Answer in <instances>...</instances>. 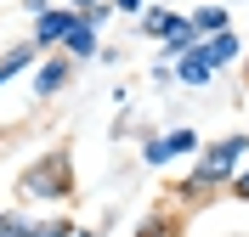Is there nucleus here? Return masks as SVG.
Returning <instances> with one entry per match:
<instances>
[{"label": "nucleus", "instance_id": "20e7f679", "mask_svg": "<svg viewBox=\"0 0 249 237\" xmlns=\"http://www.w3.org/2000/svg\"><path fill=\"white\" fill-rule=\"evenodd\" d=\"M0 237H79L68 215H51V221H34L23 209H0Z\"/></svg>", "mask_w": 249, "mask_h": 237}, {"label": "nucleus", "instance_id": "7ed1b4c3", "mask_svg": "<svg viewBox=\"0 0 249 237\" xmlns=\"http://www.w3.org/2000/svg\"><path fill=\"white\" fill-rule=\"evenodd\" d=\"M198 147H204V142H198V130L176 125V130H159V136H147V142H142V164L164 170V164H176V158H193Z\"/></svg>", "mask_w": 249, "mask_h": 237}, {"label": "nucleus", "instance_id": "9d476101", "mask_svg": "<svg viewBox=\"0 0 249 237\" xmlns=\"http://www.w3.org/2000/svg\"><path fill=\"white\" fill-rule=\"evenodd\" d=\"M198 40H204V34L193 29V17H176V29L159 40V63H176V57H187V51L198 46Z\"/></svg>", "mask_w": 249, "mask_h": 237}, {"label": "nucleus", "instance_id": "f03ea898", "mask_svg": "<svg viewBox=\"0 0 249 237\" xmlns=\"http://www.w3.org/2000/svg\"><path fill=\"white\" fill-rule=\"evenodd\" d=\"M17 198L23 204H68L74 198V158L62 153V147L29 158L23 175H17Z\"/></svg>", "mask_w": 249, "mask_h": 237}, {"label": "nucleus", "instance_id": "6e6552de", "mask_svg": "<svg viewBox=\"0 0 249 237\" xmlns=\"http://www.w3.org/2000/svg\"><path fill=\"white\" fill-rule=\"evenodd\" d=\"M198 51H204L215 68H232L238 57H244V40H238V29H221V34H204V40H198Z\"/></svg>", "mask_w": 249, "mask_h": 237}, {"label": "nucleus", "instance_id": "0eeeda50", "mask_svg": "<svg viewBox=\"0 0 249 237\" xmlns=\"http://www.w3.org/2000/svg\"><path fill=\"white\" fill-rule=\"evenodd\" d=\"M215 74H221V68L210 63V57H204L198 46L187 51V57H176V63H170V79H181L187 91H204V85H210V79H215Z\"/></svg>", "mask_w": 249, "mask_h": 237}, {"label": "nucleus", "instance_id": "a211bd4d", "mask_svg": "<svg viewBox=\"0 0 249 237\" xmlns=\"http://www.w3.org/2000/svg\"><path fill=\"white\" fill-rule=\"evenodd\" d=\"M244 85H249V51H244Z\"/></svg>", "mask_w": 249, "mask_h": 237}, {"label": "nucleus", "instance_id": "f8f14e48", "mask_svg": "<svg viewBox=\"0 0 249 237\" xmlns=\"http://www.w3.org/2000/svg\"><path fill=\"white\" fill-rule=\"evenodd\" d=\"M130 237H181V215H176V209H153Z\"/></svg>", "mask_w": 249, "mask_h": 237}, {"label": "nucleus", "instance_id": "ddd939ff", "mask_svg": "<svg viewBox=\"0 0 249 237\" xmlns=\"http://www.w3.org/2000/svg\"><path fill=\"white\" fill-rule=\"evenodd\" d=\"M193 29L198 34H221V29H232V12H227V6H215V0H210V6H193Z\"/></svg>", "mask_w": 249, "mask_h": 237}, {"label": "nucleus", "instance_id": "f257e3e1", "mask_svg": "<svg viewBox=\"0 0 249 237\" xmlns=\"http://www.w3.org/2000/svg\"><path fill=\"white\" fill-rule=\"evenodd\" d=\"M244 158H249V136H244V130L221 136V142H204L198 153H193V170L170 187V198H181V204H204V198L227 192L232 175L244 170Z\"/></svg>", "mask_w": 249, "mask_h": 237}, {"label": "nucleus", "instance_id": "9b49d317", "mask_svg": "<svg viewBox=\"0 0 249 237\" xmlns=\"http://www.w3.org/2000/svg\"><path fill=\"white\" fill-rule=\"evenodd\" d=\"M170 29H176V12H170V6H159V0H147V12L136 17V34H142V40H153V46H159V40H164V34H170Z\"/></svg>", "mask_w": 249, "mask_h": 237}, {"label": "nucleus", "instance_id": "6ab92c4d", "mask_svg": "<svg viewBox=\"0 0 249 237\" xmlns=\"http://www.w3.org/2000/svg\"><path fill=\"white\" fill-rule=\"evenodd\" d=\"M79 237H102V232H91V226H85V232H79Z\"/></svg>", "mask_w": 249, "mask_h": 237}, {"label": "nucleus", "instance_id": "423d86ee", "mask_svg": "<svg viewBox=\"0 0 249 237\" xmlns=\"http://www.w3.org/2000/svg\"><path fill=\"white\" fill-rule=\"evenodd\" d=\"M79 23V12L74 6H46V12L34 17V29H29V46L34 51H57L62 40H68V29Z\"/></svg>", "mask_w": 249, "mask_h": 237}, {"label": "nucleus", "instance_id": "2eb2a0df", "mask_svg": "<svg viewBox=\"0 0 249 237\" xmlns=\"http://www.w3.org/2000/svg\"><path fill=\"white\" fill-rule=\"evenodd\" d=\"M108 6H113V12H130V17H142V12H147V0H108Z\"/></svg>", "mask_w": 249, "mask_h": 237}, {"label": "nucleus", "instance_id": "1a4fd4ad", "mask_svg": "<svg viewBox=\"0 0 249 237\" xmlns=\"http://www.w3.org/2000/svg\"><path fill=\"white\" fill-rule=\"evenodd\" d=\"M34 63H40V51H34L29 40H12V46L0 51V91H6V85H12L17 74H29Z\"/></svg>", "mask_w": 249, "mask_h": 237}, {"label": "nucleus", "instance_id": "4468645a", "mask_svg": "<svg viewBox=\"0 0 249 237\" xmlns=\"http://www.w3.org/2000/svg\"><path fill=\"white\" fill-rule=\"evenodd\" d=\"M227 192H232L238 204H249V158H244V170H238V175H232V187H227Z\"/></svg>", "mask_w": 249, "mask_h": 237}, {"label": "nucleus", "instance_id": "39448f33", "mask_svg": "<svg viewBox=\"0 0 249 237\" xmlns=\"http://www.w3.org/2000/svg\"><path fill=\"white\" fill-rule=\"evenodd\" d=\"M68 79H74V63L62 51H46V63L29 68V91H34V102H51V96L68 91Z\"/></svg>", "mask_w": 249, "mask_h": 237}, {"label": "nucleus", "instance_id": "f3484780", "mask_svg": "<svg viewBox=\"0 0 249 237\" xmlns=\"http://www.w3.org/2000/svg\"><path fill=\"white\" fill-rule=\"evenodd\" d=\"M62 6H74V12H91V6H102V0H62Z\"/></svg>", "mask_w": 249, "mask_h": 237}, {"label": "nucleus", "instance_id": "dca6fc26", "mask_svg": "<svg viewBox=\"0 0 249 237\" xmlns=\"http://www.w3.org/2000/svg\"><path fill=\"white\" fill-rule=\"evenodd\" d=\"M46 6H51V0H23V12H29V17H40Z\"/></svg>", "mask_w": 249, "mask_h": 237}]
</instances>
